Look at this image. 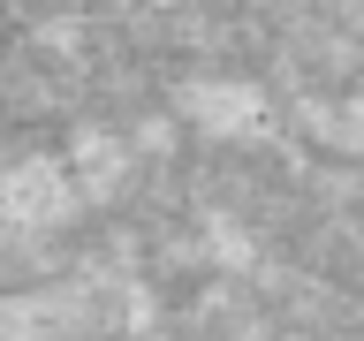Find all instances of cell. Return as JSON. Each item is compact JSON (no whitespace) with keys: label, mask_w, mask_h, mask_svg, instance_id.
<instances>
[{"label":"cell","mask_w":364,"mask_h":341,"mask_svg":"<svg viewBox=\"0 0 364 341\" xmlns=\"http://www.w3.org/2000/svg\"><path fill=\"white\" fill-rule=\"evenodd\" d=\"M76 182H68V159H16L0 167V227L8 235H53L76 212Z\"/></svg>","instance_id":"6da1fadb"},{"label":"cell","mask_w":364,"mask_h":341,"mask_svg":"<svg viewBox=\"0 0 364 341\" xmlns=\"http://www.w3.org/2000/svg\"><path fill=\"white\" fill-rule=\"evenodd\" d=\"M175 114H182L198 136H213V144L266 136V121H273L266 91H258V84H243V76H190V84L175 91Z\"/></svg>","instance_id":"7a4b0ae2"},{"label":"cell","mask_w":364,"mask_h":341,"mask_svg":"<svg viewBox=\"0 0 364 341\" xmlns=\"http://www.w3.org/2000/svg\"><path fill=\"white\" fill-rule=\"evenodd\" d=\"M129 144L107 129H84L76 136V152H68V182H76V197H114L122 182H129Z\"/></svg>","instance_id":"3957f363"}]
</instances>
